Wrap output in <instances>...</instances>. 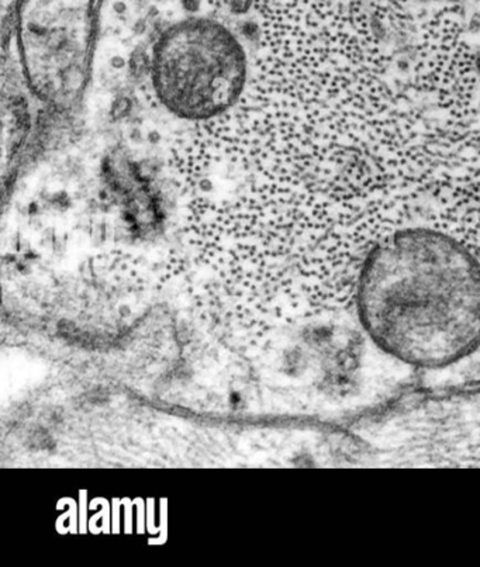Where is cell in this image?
<instances>
[{"label":"cell","instance_id":"6da1fadb","mask_svg":"<svg viewBox=\"0 0 480 567\" xmlns=\"http://www.w3.org/2000/svg\"><path fill=\"white\" fill-rule=\"evenodd\" d=\"M352 303L386 358L447 368L480 346V256L441 225H399L366 252Z\"/></svg>","mask_w":480,"mask_h":567},{"label":"cell","instance_id":"7a4b0ae2","mask_svg":"<svg viewBox=\"0 0 480 567\" xmlns=\"http://www.w3.org/2000/svg\"><path fill=\"white\" fill-rule=\"evenodd\" d=\"M151 76L159 103L193 124L231 110L249 79L240 41L209 18L186 20L165 31L154 46Z\"/></svg>","mask_w":480,"mask_h":567},{"label":"cell","instance_id":"3957f363","mask_svg":"<svg viewBox=\"0 0 480 567\" xmlns=\"http://www.w3.org/2000/svg\"><path fill=\"white\" fill-rule=\"evenodd\" d=\"M28 442L32 449H38V451H49L55 446L54 439L45 428L34 429L28 438Z\"/></svg>","mask_w":480,"mask_h":567},{"label":"cell","instance_id":"277c9868","mask_svg":"<svg viewBox=\"0 0 480 567\" xmlns=\"http://www.w3.org/2000/svg\"><path fill=\"white\" fill-rule=\"evenodd\" d=\"M241 401V396L240 393H231V396H230V404L231 406H238Z\"/></svg>","mask_w":480,"mask_h":567}]
</instances>
